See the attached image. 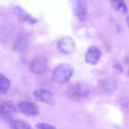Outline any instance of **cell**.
<instances>
[{
	"label": "cell",
	"mask_w": 129,
	"mask_h": 129,
	"mask_svg": "<svg viewBox=\"0 0 129 129\" xmlns=\"http://www.w3.org/2000/svg\"><path fill=\"white\" fill-rule=\"evenodd\" d=\"M74 73V68L69 64H61L55 67L52 71V78L58 83H65L69 81Z\"/></svg>",
	"instance_id": "1"
},
{
	"label": "cell",
	"mask_w": 129,
	"mask_h": 129,
	"mask_svg": "<svg viewBox=\"0 0 129 129\" xmlns=\"http://www.w3.org/2000/svg\"><path fill=\"white\" fill-rule=\"evenodd\" d=\"M48 67V59L44 55H39L32 59L30 68L31 73L37 75H41L45 73Z\"/></svg>",
	"instance_id": "2"
},
{
	"label": "cell",
	"mask_w": 129,
	"mask_h": 129,
	"mask_svg": "<svg viewBox=\"0 0 129 129\" xmlns=\"http://www.w3.org/2000/svg\"><path fill=\"white\" fill-rule=\"evenodd\" d=\"M89 88L83 83H78L71 87L68 92V96L71 99L78 100L86 96L89 93Z\"/></svg>",
	"instance_id": "3"
},
{
	"label": "cell",
	"mask_w": 129,
	"mask_h": 129,
	"mask_svg": "<svg viewBox=\"0 0 129 129\" xmlns=\"http://www.w3.org/2000/svg\"><path fill=\"white\" fill-rule=\"evenodd\" d=\"M57 47L60 52L65 55H71L76 50L75 42L70 37H64L59 39Z\"/></svg>",
	"instance_id": "4"
},
{
	"label": "cell",
	"mask_w": 129,
	"mask_h": 129,
	"mask_svg": "<svg viewBox=\"0 0 129 129\" xmlns=\"http://www.w3.org/2000/svg\"><path fill=\"white\" fill-rule=\"evenodd\" d=\"M16 111V107L12 101H5L0 104V114L3 119L11 122L13 120L12 115Z\"/></svg>",
	"instance_id": "5"
},
{
	"label": "cell",
	"mask_w": 129,
	"mask_h": 129,
	"mask_svg": "<svg viewBox=\"0 0 129 129\" xmlns=\"http://www.w3.org/2000/svg\"><path fill=\"white\" fill-rule=\"evenodd\" d=\"M33 95L37 102L47 103L52 107L55 105V103L52 93L47 89H40L35 90L33 93Z\"/></svg>",
	"instance_id": "6"
},
{
	"label": "cell",
	"mask_w": 129,
	"mask_h": 129,
	"mask_svg": "<svg viewBox=\"0 0 129 129\" xmlns=\"http://www.w3.org/2000/svg\"><path fill=\"white\" fill-rule=\"evenodd\" d=\"M16 110L28 116L37 115L40 113L39 108L35 103L30 102H21L16 106Z\"/></svg>",
	"instance_id": "7"
},
{
	"label": "cell",
	"mask_w": 129,
	"mask_h": 129,
	"mask_svg": "<svg viewBox=\"0 0 129 129\" xmlns=\"http://www.w3.org/2000/svg\"><path fill=\"white\" fill-rule=\"evenodd\" d=\"M73 10L77 18L80 21H85L87 16L86 5L84 0H73Z\"/></svg>",
	"instance_id": "8"
},
{
	"label": "cell",
	"mask_w": 129,
	"mask_h": 129,
	"mask_svg": "<svg viewBox=\"0 0 129 129\" xmlns=\"http://www.w3.org/2000/svg\"><path fill=\"white\" fill-rule=\"evenodd\" d=\"M102 57V52L97 47L91 46L89 47L85 54L86 62L91 65H95L100 61Z\"/></svg>",
	"instance_id": "9"
},
{
	"label": "cell",
	"mask_w": 129,
	"mask_h": 129,
	"mask_svg": "<svg viewBox=\"0 0 129 129\" xmlns=\"http://www.w3.org/2000/svg\"><path fill=\"white\" fill-rule=\"evenodd\" d=\"M13 10L15 13L16 14V15L20 20L25 21V22L31 24V25H34V24H35L37 22V19L33 17L32 16H31L29 13H26L21 8L16 6V7L14 8Z\"/></svg>",
	"instance_id": "10"
},
{
	"label": "cell",
	"mask_w": 129,
	"mask_h": 129,
	"mask_svg": "<svg viewBox=\"0 0 129 129\" xmlns=\"http://www.w3.org/2000/svg\"><path fill=\"white\" fill-rule=\"evenodd\" d=\"M111 4L113 8L122 14H127L128 8L123 0H111Z\"/></svg>",
	"instance_id": "11"
},
{
	"label": "cell",
	"mask_w": 129,
	"mask_h": 129,
	"mask_svg": "<svg viewBox=\"0 0 129 129\" xmlns=\"http://www.w3.org/2000/svg\"><path fill=\"white\" fill-rule=\"evenodd\" d=\"M11 84L10 79L3 74H0V94H5L7 93Z\"/></svg>",
	"instance_id": "12"
},
{
	"label": "cell",
	"mask_w": 129,
	"mask_h": 129,
	"mask_svg": "<svg viewBox=\"0 0 129 129\" xmlns=\"http://www.w3.org/2000/svg\"><path fill=\"white\" fill-rule=\"evenodd\" d=\"M11 129H33L26 122L21 120H13L10 122Z\"/></svg>",
	"instance_id": "13"
},
{
	"label": "cell",
	"mask_w": 129,
	"mask_h": 129,
	"mask_svg": "<svg viewBox=\"0 0 129 129\" xmlns=\"http://www.w3.org/2000/svg\"><path fill=\"white\" fill-rule=\"evenodd\" d=\"M27 39L26 37L22 36L20 37L16 40V43L15 44V50L18 52L23 51L25 50L26 46H27Z\"/></svg>",
	"instance_id": "14"
},
{
	"label": "cell",
	"mask_w": 129,
	"mask_h": 129,
	"mask_svg": "<svg viewBox=\"0 0 129 129\" xmlns=\"http://www.w3.org/2000/svg\"><path fill=\"white\" fill-rule=\"evenodd\" d=\"M38 129H57L56 127L47 123H39L36 125Z\"/></svg>",
	"instance_id": "15"
},
{
	"label": "cell",
	"mask_w": 129,
	"mask_h": 129,
	"mask_svg": "<svg viewBox=\"0 0 129 129\" xmlns=\"http://www.w3.org/2000/svg\"><path fill=\"white\" fill-rule=\"evenodd\" d=\"M113 68L114 69L115 72L117 74H120L123 71V67L121 66V64L120 63H118V62H113Z\"/></svg>",
	"instance_id": "16"
},
{
	"label": "cell",
	"mask_w": 129,
	"mask_h": 129,
	"mask_svg": "<svg viewBox=\"0 0 129 129\" xmlns=\"http://www.w3.org/2000/svg\"><path fill=\"white\" fill-rule=\"evenodd\" d=\"M126 23H127V25L129 28V16L127 18V19H126Z\"/></svg>",
	"instance_id": "17"
},
{
	"label": "cell",
	"mask_w": 129,
	"mask_h": 129,
	"mask_svg": "<svg viewBox=\"0 0 129 129\" xmlns=\"http://www.w3.org/2000/svg\"><path fill=\"white\" fill-rule=\"evenodd\" d=\"M128 76H129V70H128Z\"/></svg>",
	"instance_id": "18"
}]
</instances>
